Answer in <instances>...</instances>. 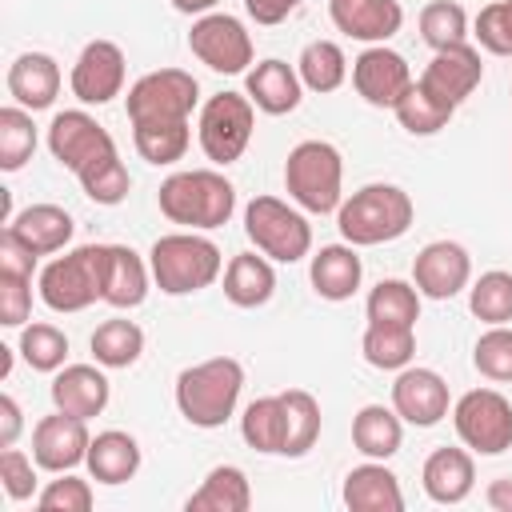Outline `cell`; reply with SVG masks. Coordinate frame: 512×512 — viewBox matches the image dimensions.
Returning <instances> with one entry per match:
<instances>
[{
    "instance_id": "cell-1",
    "label": "cell",
    "mask_w": 512,
    "mask_h": 512,
    "mask_svg": "<svg viewBox=\"0 0 512 512\" xmlns=\"http://www.w3.org/2000/svg\"><path fill=\"white\" fill-rule=\"evenodd\" d=\"M156 204L172 224H184L192 232H212V228L232 220L236 188L216 168H184L160 184Z\"/></svg>"
},
{
    "instance_id": "cell-2",
    "label": "cell",
    "mask_w": 512,
    "mask_h": 512,
    "mask_svg": "<svg viewBox=\"0 0 512 512\" xmlns=\"http://www.w3.org/2000/svg\"><path fill=\"white\" fill-rule=\"evenodd\" d=\"M244 392V364L236 356H208L176 376V408L192 428H224Z\"/></svg>"
},
{
    "instance_id": "cell-3",
    "label": "cell",
    "mask_w": 512,
    "mask_h": 512,
    "mask_svg": "<svg viewBox=\"0 0 512 512\" xmlns=\"http://www.w3.org/2000/svg\"><path fill=\"white\" fill-rule=\"evenodd\" d=\"M416 220L412 196L400 184H364L336 208V228L352 248L392 244Z\"/></svg>"
},
{
    "instance_id": "cell-4",
    "label": "cell",
    "mask_w": 512,
    "mask_h": 512,
    "mask_svg": "<svg viewBox=\"0 0 512 512\" xmlns=\"http://www.w3.org/2000/svg\"><path fill=\"white\" fill-rule=\"evenodd\" d=\"M148 268L164 296H192L216 284V276L224 272V256L208 236L188 228V232L160 236L148 248Z\"/></svg>"
},
{
    "instance_id": "cell-5",
    "label": "cell",
    "mask_w": 512,
    "mask_h": 512,
    "mask_svg": "<svg viewBox=\"0 0 512 512\" xmlns=\"http://www.w3.org/2000/svg\"><path fill=\"white\" fill-rule=\"evenodd\" d=\"M284 192L296 208L328 216L344 204V156L328 140H300L284 160Z\"/></svg>"
},
{
    "instance_id": "cell-6",
    "label": "cell",
    "mask_w": 512,
    "mask_h": 512,
    "mask_svg": "<svg viewBox=\"0 0 512 512\" xmlns=\"http://www.w3.org/2000/svg\"><path fill=\"white\" fill-rule=\"evenodd\" d=\"M104 276H108V244H80L40 272V300L52 312H84L96 300H104Z\"/></svg>"
},
{
    "instance_id": "cell-7",
    "label": "cell",
    "mask_w": 512,
    "mask_h": 512,
    "mask_svg": "<svg viewBox=\"0 0 512 512\" xmlns=\"http://www.w3.org/2000/svg\"><path fill=\"white\" fill-rule=\"evenodd\" d=\"M244 236L276 264H296L312 252V224L280 196H252L244 204Z\"/></svg>"
},
{
    "instance_id": "cell-8",
    "label": "cell",
    "mask_w": 512,
    "mask_h": 512,
    "mask_svg": "<svg viewBox=\"0 0 512 512\" xmlns=\"http://www.w3.org/2000/svg\"><path fill=\"white\" fill-rule=\"evenodd\" d=\"M196 100H200V84L192 72L156 68L128 88L124 108H128V124H184Z\"/></svg>"
},
{
    "instance_id": "cell-9",
    "label": "cell",
    "mask_w": 512,
    "mask_h": 512,
    "mask_svg": "<svg viewBox=\"0 0 512 512\" xmlns=\"http://www.w3.org/2000/svg\"><path fill=\"white\" fill-rule=\"evenodd\" d=\"M252 128H256V104L248 100V92H216L200 108L196 140L204 156L224 168L244 156V148L252 144Z\"/></svg>"
},
{
    "instance_id": "cell-10",
    "label": "cell",
    "mask_w": 512,
    "mask_h": 512,
    "mask_svg": "<svg viewBox=\"0 0 512 512\" xmlns=\"http://www.w3.org/2000/svg\"><path fill=\"white\" fill-rule=\"evenodd\" d=\"M452 424L464 448L480 456H500L512 448V404L496 388H472L452 404Z\"/></svg>"
},
{
    "instance_id": "cell-11",
    "label": "cell",
    "mask_w": 512,
    "mask_h": 512,
    "mask_svg": "<svg viewBox=\"0 0 512 512\" xmlns=\"http://www.w3.org/2000/svg\"><path fill=\"white\" fill-rule=\"evenodd\" d=\"M48 152L56 156L60 168L80 176L96 160L112 156L116 140H112V132L96 116H88L84 108H68V112H56L52 124H48Z\"/></svg>"
},
{
    "instance_id": "cell-12",
    "label": "cell",
    "mask_w": 512,
    "mask_h": 512,
    "mask_svg": "<svg viewBox=\"0 0 512 512\" xmlns=\"http://www.w3.org/2000/svg\"><path fill=\"white\" fill-rule=\"evenodd\" d=\"M188 48H192V56L200 64H208L212 72H224V76L248 72V64H252V36L228 12H204V16H196L192 20V32H188Z\"/></svg>"
},
{
    "instance_id": "cell-13",
    "label": "cell",
    "mask_w": 512,
    "mask_h": 512,
    "mask_svg": "<svg viewBox=\"0 0 512 512\" xmlns=\"http://www.w3.org/2000/svg\"><path fill=\"white\" fill-rule=\"evenodd\" d=\"M124 76H128V64H124V52L120 44L112 40H88L72 64V96L80 104H108L124 92Z\"/></svg>"
},
{
    "instance_id": "cell-14",
    "label": "cell",
    "mask_w": 512,
    "mask_h": 512,
    "mask_svg": "<svg viewBox=\"0 0 512 512\" xmlns=\"http://www.w3.org/2000/svg\"><path fill=\"white\" fill-rule=\"evenodd\" d=\"M352 88L372 108H396V100L412 88V68L400 52L384 44H368L352 60Z\"/></svg>"
},
{
    "instance_id": "cell-15",
    "label": "cell",
    "mask_w": 512,
    "mask_h": 512,
    "mask_svg": "<svg viewBox=\"0 0 512 512\" xmlns=\"http://www.w3.org/2000/svg\"><path fill=\"white\" fill-rule=\"evenodd\" d=\"M412 284L428 300H452L472 284V256L456 240H432L412 260Z\"/></svg>"
},
{
    "instance_id": "cell-16",
    "label": "cell",
    "mask_w": 512,
    "mask_h": 512,
    "mask_svg": "<svg viewBox=\"0 0 512 512\" xmlns=\"http://www.w3.org/2000/svg\"><path fill=\"white\" fill-rule=\"evenodd\" d=\"M392 408L400 412L404 424L432 428L448 416V380L436 368L408 364L392 380Z\"/></svg>"
},
{
    "instance_id": "cell-17",
    "label": "cell",
    "mask_w": 512,
    "mask_h": 512,
    "mask_svg": "<svg viewBox=\"0 0 512 512\" xmlns=\"http://www.w3.org/2000/svg\"><path fill=\"white\" fill-rule=\"evenodd\" d=\"M88 444H92L88 420L68 416L60 408L52 416L36 420V428H32V456H36V464L44 472H56V476L72 472L76 464H84L88 460Z\"/></svg>"
},
{
    "instance_id": "cell-18",
    "label": "cell",
    "mask_w": 512,
    "mask_h": 512,
    "mask_svg": "<svg viewBox=\"0 0 512 512\" xmlns=\"http://www.w3.org/2000/svg\"><path fill=\"white\" fill-rule=\"evenodd\" d=\"M480 80H484V64H480V52H476L468 40L432 52L428 68L420 72V84L432 88L440 100H448V104H456V108L480 88Z\"/></svg>"
},
{
    "instance_id": "cell-19",
    "label": "cell",
    "mask_w": 512,
    "mask_h": 512,
    "mask_svg": "<svg viewBox=\"0 0 512 512\" xmlns=\"http://www.w3.org/2000/svg\"><path fill=\"white\" fill-rule=\"evenodd\" d=\"M48 396H52V408L80 416V420H92L108 408L112 384L96 364H64L60 372H52Z\"/></svg>"
},
{
    "instance_id": "cell-20",
    "label": "cell",
    "mask_w": 512,
    "mask_h": 512,
    "mask_svg": "<svg viewBox=\"0 0 512 512\" xmlns=\"http://www.w3.org/2000/svg\"><path fill=\"white\" fill-rule=\"evenodd\" d=\"M328 12H332L336 32L360 44H384L404 24L400 0H328Z\"/></svg>"
},
{
    "instance_id": "cell-21",
    "label": "cell",
    "mask_w": 512,
    "mask_h": 512,
    "mask_svg": "<svg viewBox=\"0 0 512 512\" xmlns=\"http://www.w3.org/2000/svg\"><path fill=\"white\" fill-rule=\"evenodd\" d=\"M244 92H248V100H252L264 116H288V112L300 108L304 80H300V72H296L292 64L268 56V60H260V64L248 68Z\"/></svg>"
},
{
    "instance_id": "cell-22",
    "label": "cell",
    "mask_w": 512,
    "mask_h": 512,
    "mask_svg": "<svg viewBox=\"0 0 512 512\" xmlns=\"http://www.w3.org/2000/svg\"><path fill=\"white\" fill-rule=\"evenodd\" d=\"M340 500L352 512H404V492L384 460H364L344 476Z\"/></svg>"
},
{
    "instance_id": "cell-23",
    "label": "cell",
    "mask_w": 512,
    "mask_h": 512,
    "mask_svg": "<svg viewBox=\"0 0 512 512\" xmlns=\"http://www.w3.org/2000/svg\"><path fill=\"white\" fill-rule=\"evenodd\" d=\"M60 80V64L48 52H20L8 64V96L28 112L52 108L60 96Z\"/></svg>"
},
{
    "instance_id": "cell-24",
    "label": "cell",
    "mask_w": 512,
    "mask_h": 512,
    "mask_svg": "<svg viewBox=\"0 0 512 512\" xmlns=\"http://www.w3.org/2000/svg\"><path fill=\"white\" fill-rule=\"evenodd\" d=\"M24 248H32L36 256H52V252H64L72 232H76V220L60 208V204H28L24 212H16L8 224H4Z\"/></svg>"
},
{
    "instance_id": "cell-25",
    "label": "cell",
    "mask_w": 512,
    "mask_h": 512,
    "mask_svg": "<svg viewBox=\"0 0 512 512\" xmlns=\"http://www.w3.org/2000/svg\"><path fill=\"white\" fill-rule=\"evenodd\" d=\"M420 484L428 492V500L436 504H464L476 488V464L472 452L464 448H436L424 468H420Z\"/></svg>"
},
{
    "instance_id": "cell-26",
    "label": "cell",
    "mask_w": 512,
    "mask_h": 512,
    "mask_svg": "<svg viewBox=\"0 0 512 512\" xmlns=\"http://www.w3.org/2000/svg\"><path fill=\"white\" fill-rule=\"evenodd\" d=\"M308 280H312L320 300L340 304V300L356 296V288L364 280V264H360V256H356V248L348 240L344 244H324L308 264Z\"/></svg>"
},
{
    "instance_id": "cell-27",
    "label": "cell",
    "mask_w": 512,
    "mask_h": 512,
    "mask_svg": "<svg viewBox=\"0 0 512 512\" xmlns=\"http://www.w3.org/2000/svg\"><path fill=\"white\" fill-rule=\"evenodd\" d=\"M152 284L148 260L128 244H108V276H104V304L112 308H140Z\"/></svg>"
},
{
    "instance_id": "cell-28",
    "label": "cell",
    "mask_w": 512,
    "mask_h": 512,
    "mask_svg": "<svg viewBox=\"0 0 512 512\" xmlns=\"http://www.w3.org/2000/svg\"><path fill=\"white\" fill-rule=\"evenodd\" d=\"M140 444L132 432H120V428H108V432H96L92 444H88V472L92 480L100 484H128L136 472H140Z\"/></svg>"
},
{
    "instance_id": "cell-29",
    "label": "cell",
    "mask_w": 512,
    "mask_h": 512,
    "mask_svg": "<svg viewBox=\"0 0 512 512\" xmlns=\"http://www.w3.org/2000/svg\"><path fill=\"white\" fill-rule=\"evenodd\" d=\"M352 444L364 460H392L404 444V420L396 408L384 404H364L352 416Z\"/></svg>"
},
{
    "instance_id": "cell-30",
    "label": "cell",
    "mask_w": 512,
    "mask_h": 512,
    "mask_svg": "<svg viewBox=\"0 0 512 512\" xmlns=\"http://www.w3.org/2000/svg\"><path fill=\"white\" fill-rule=\"evenodd\" d=\"M272 292H276V272H272L264 252L260 256L256 252H240V256H232L224 264V296H228V304L260 308V304L272 300Z\"/></svg>"
},
{
    "instance_id": "cell-31",
    "label": "cell",
    "mask_w": 512,
    "mask_h": 512,
    "mask_svg": "<svg viewBox=\"0 0 512 512\" xmlns=\"http://www.w3.org/2000/svg\"><path fill=\"white\" fill-rule=\"evenodd\" d=\"M188 512H248L252 508V484L244 476V468L236 464H216L200 488L184 500Z\"/></svg>"
},
{
    "instance_id": "cell-32",
    "label": "cell",
    "mask_w": 512,
    "mask_h": 512,
    "mask_svg": "<svg viewBox=\"0 0 512 512\" xmlns=\"http://www.w3.org/2000/svg\"><path fill=\"white\" fill-rule=\"evenodd\" d=\"M240 436L248 448L264 452V456H284V400L280 392L276 396H256L252 404H244V416H240Z\"/></svg>"
},
{
    "instance_id": "cell-33",
    "label": "cell",
    "mask_w": 512,
    "mask_h": 512,
    "mask_svg": "<svg viewBox=\"0 0 512 512\" xmlns=\"http://www.w3.org/2000/svg\"><path fill=\"white\" fill-rule=\"evenodd\" d=\"M396 120L408 136H436L440 128H448V120L456 116V104L440 100L432 88H424L420 80H412V88L396 100Z\"/></svg>"
},
{
    "instance_id": "cell-34",
    "label": "cell",
    "mask_w": 512,
    "mask_h": 512,
    "mask_svg": "<svg viewBox=\"0 0 512 512\" xmlns=\"http://www.w3.org/2000/svg\"><path fill=\"white\" fill-rule=\"evenodd\" d=\"M88 348H92V360L100 368H132L140 360V352H144V332H140L136 320L112 316V320L96 324Z\"/></svg>"
},
{
    "instance_id": "cell-35",
    "label": "cell",
    "mask_w": 512,
    "mask_h": 512,
    "mask_svg": "<svg viewBox=\"0 0 512 512\" xmlns=\"http://www.w3.org/2000/svg\"><path fill=\"white\" fill-rule=\"evenodd\" d=\"M360 352L372 368L380 372H400L412 364L416 356V328H400V324H368L360 336Z\"/></svg>"
},
{
    "instance_id": "cell-36",
    "label": "cell",
    "mask_w": 512,
    "mask_h": 512,
    "mask_svg": "<svg viewBox=\"0 0 512 512\" xmlns=\"http://www.w3.org/2000/svg\"><path fill=\"white\" fill-rule=\"evenodd\" d=\"M296 72L304 80L308 92H336L344 80H348V56L336 40H308L300 60H296Z\"/></svg>"
},
{
    "instance_id": "cell-37",
    "label": "cell",
    "mask_w": 512,
    "mask_h": 512,
    "mask_svg": "<svg viewBox=\"0 0 512 512\" xmlns=\"http://www.w3.org/2000/svg\"><path fill=\"white\" fill-rule=\"evenodd\" d=\"M368 324H400V328H416L420 320V292L408 280H380L368 300H364Z\"/></svg>"
},
{
    "instance_id": "cell-38",
    "label": "cell",
    "mask_w": 512,
    "mask_h": 512,
    "mask_svg": "<svg viewBox=\"0 0 512 512\" xmlns=\"http://www.w3.org/2000/svg\"><path fill=\"white\" fill-rule=\"evenodd\" d=\"M280 400H284V428H288L284 456L296 460L320 440V404L304 388H288V392H280Z\"/></svg>"
},
{
    "instance_id": "cell-39",
    "label": "cell",
    "mask_w": 512,
    "mask_h": 512,
    "mask_svg": "<svg viewBox=\"0 0 512 512\" xmlns=\"http://www.w3.org/2000/svg\"><path fill=\"white\" fill-rule=\"evenodd\" d=\"M132 144L148 164L164 168V164L184 160V152L192 144V128H188V120L184 124H132Z\"/></svg>"
},
{
    "instance_id": "cell-40",
    "label": "cell",
    "mask_w": 512,
    "mask_h": 512,
    "mask_svg": "<svg viewBox=\"0 0 512 512\" xmlns=\"http://www.w3.org/2000/svg\"><path fill=\"white\" fill-rule=\"evenodd\" d=\"M36 152V124L32 112L20 104L0 108V168L4 172H20Z\"/></svg>"
},
{
    "instance_id": "cell-41",
    "label": "cell",
    "mask_w": 512,
    "mask_h": 512,
    "mask_svg": "<svg viewBox=\"0 0 512 512\" xmlns=\"http://www.w3.org/2000/svg\"><path fill=\"white\" fill-rule=\"evenodd\" d=\"M16 352L24 356V364H28L32 372H60L64 360H68V336H64L56 324L36 320V324H24V328H20Z\"/></svg>"
},
{
    "instance_id": "cell-42",
    "label": "cell",
    "mask_w": 512,
    "mask_h": 512,
    "mask_svg": "<svg viewBox=\"0 0 512 512\" xmlns=\"http://www.w3.org/2000/svg\"><path fill=\"white\" fill-rule=\"evenodd\" d=\"M468 308L484 324H508L512 320V272H480L468 284Z\"/></svg>"
},
{
    "instance_id": "cell-43",
    "label": "cell",
    "mask_w": 512,
    "mask_h": 512,
    "mask_svg": "<svg viewBox=\"0 0 512 512\" xmlns=\"http://www.w3.org/2000/svg\"><path fill=\"white\" fill-rule=\"evenodd\" d=\"M420 40L440 52V48H452V44H464L468 40V12L456 4V0H432L420 8Z\"/></svg>"
},
{
    "instance_id": "cell-44",
    "label": "cell",
    "mask_w": 512,
    "mask_h": 512,
    "mask_svg": "<svg viewBox=\"0 0 512 512\" xmlns=\"http://www.w3.org/2000/svg\"><path fill=\"white\" fill-rule=\"evenodd\" d=\"M76 180H80L84 196H88L92 204H104V208L120 204V200L128 196V188H132V176H128V168H124L120 152H112V156L96 160V164H92V168H84Z\"/></svg>"
},
{
    "instance_id": "cell-45",
    "label": "cell",
    "mask_w": 512,
    "mask_h": 512,
    "mask_svg": "<svg viewBox=\"0 0 512 512\" xmlns=\"http://www.w3.org/2000/svg\"><path fill=\"white\" fill-rule=\"evenodd\" d=\"M472 364L484 380L512 384V328L508 324H488V332L476 336Z\"/></svg>"
},
{
    "instance_id": "cell-46",
    "label": "cell",
    "mask_w": 512,
    "mask_h": 512,
    "mask_svg": "<svg viewBox=\"0 0 512 512\" xmlns=\"http://www.w3.org/2000/svg\"><path fill=\"white\" fill-rule=\"evenodd\" d=\"M92 484L72 476V472H60V480H48L44 492H36V508L40 512H88L92 508Z\"/></svg>"
},
{
    "instance_id": "cell-47",
    "label": "cell",
    "mask_w": 512,
    "mask_h": 512,
    "mask_svg": "<svg viewBox=\"0 0 512 512\" xmlns=\"http://www.w3.org/2000/svg\"><path fill=\"white\" fill-rule=\"evenodd\" d=\"M472 36L480 40L484 52H492V56H512V20H508L504 0H492V4H484V8L476 12Z\"/></svg>"
},
{
    "instance_id": "cell-48",
    "label": "cell",
    "mask_w": 512,
    "mask_h": 512,
    "mask_svg": "<svg viewBox=\"0 0 512 512\" xmlns=\"http://www.w3.org/2000/svg\"><path fill=\"white\" fill-rule=\"evenodd\" d=\"M36 456H24L16 444L0 452V484L8 492V500H32L36 496Z\"/></svg>"
},
{
    "instance_id": "cell-49",
    "label": "cell",
    "mask_w": 512,
    "mask_h": 512,
    "mask_svg": "<svg viewBox=\"0 0 512 512\" xmlns=\"http://www.w3.org/2000/svg\"><path fill=\"white\" fill-rule=\"evenodd\" d=\"M28 316H32V276L0 272V324L24 328Z\"/></svg>"
},
{
    "instance_id": "cell-50",
    "label": "cell",
    "mask_w": 512,
    "mask_h": 512,
    "mask_svg": "<svg viewBox=\"0 0 512 512\" xmlns=\"http://www.w3.org/2000/svg\"><path fill=\"white\" fill-rule=\"evenodd\" d=\"M36 252L32 248H24L8 228L0 232V272H12V276H32L36 272Z\"/></svg>"
},
{
    "instance_id": "cell-51",
    "label": "cell",
    "mask_w": 512,
    "mask_h": 512,
    "mask_svg": "<svg viewBox=\"0 0 512 512\" xmlns=\"http://www.w3.org/2000/svg\"><path fill=\"white\" fill-rule=\"evenodd\" d=\"M300 4H304V0H244L248 16H252L256 24H264V28H272V24L288 20V16H292Z\"/></svg>"
},
{
    "instance_id": "cell-52",
    "label": "cell",
    "mask_w": 512,
    "mask_h": 512,
    "mask_svg": "<svg viewBox=\"0 0 512 512\" xmlns=\"http://www.w3.org/2000/svg\"><path fill=\"white\" fill-rule=\"evenodd\" d=\"M24 412H20V404H16V396H0V448H12L16 440H20V428H24V420H20Z\"/></svg>"
},
{
    "instance_id": "cell-53",
    "label": "cell",
    "mask_w": 512,
    "mask_h": 512,
    "mask_svg": "<svg viewBox=\"0 0 512 512\" xmlns=\"http://www.w3.org/2000/svg\"><path fill=\"white\" fill-rule=\"evenodd\" d=\"M484 504L492 512H512V476H500L484 488Z\"/></svg>"
},
{
    "instance_id": "cell-54",
    "label": "cell",
    "mask_w": 512,
    "mask_h": 512,
    "mask_svg": "<svg viewBox=\"0 0 512 512\" xmlns=\"http://www.w3.org/2000/svg\"><path fill=\"white\" fill-rule=\"evenodd\" d=\"M216 4H220V0H172V8H176V12H184V16H204V12H216Z\"/></svg>"
},
{
    "instance_id": "cell-55",
    "label": "cell",
    "mask_w": 512,
    "mask_h": 512,
    "mask_svg": "<svg viewBox=\"0 0 512 512\" xmlns=\"http://www.w3.org/2000/svg\"><path fill=\"white\" fill-rule=\"evenodd\" d=\"M504 8H508V20H512V0H504Z\"/></svg>"
}]
</instances>
